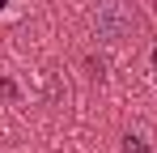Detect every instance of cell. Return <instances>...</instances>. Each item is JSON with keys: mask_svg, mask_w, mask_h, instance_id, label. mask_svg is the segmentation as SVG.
Segmentation results:
<instances>
[{"mask_svg": "<svg viewBox=\"0 0 157 153\" xmlns=\"http://www.w3.org/2000/svg\"><path fill=\"white\" fill-rule=\"evenodd\" d=\"M89 26H94V34L102 38L106 47H123V43H132L140 34L144 17H140V4L136 0H94Z\"/></svg>", "mask_w": 157, "mask_h": 153, "instance_id": "6da1fadb", "label": "cell"}, {"mask_svg": "<svg viewBox=\"0 0 157 153\" xmlns=\"http://www.w3.org/2000/svg\"><path fill=\"white\" fill-rule=\"evenodd\" d=\"M123 153H149V145H144V140H140V136H123Z\"/></svg>", "mask_w": 157, "mask_h": 153, "instance_id": "7a4b0ae2", "label": "cell"}, {"mask_svg": "<svg viewBox=\"0 0 157 153\" xmlns=\"http://www.w3.org/2000/svg\"><path fill=\"white\" fill-rule=\"evenodd\" d=\"M153 68H157V51H153Z\"/></svg>", "mask_w": 157, "mask_h": 153, "instance_id": "3957f363", "label": "cell"}]
</instances>
